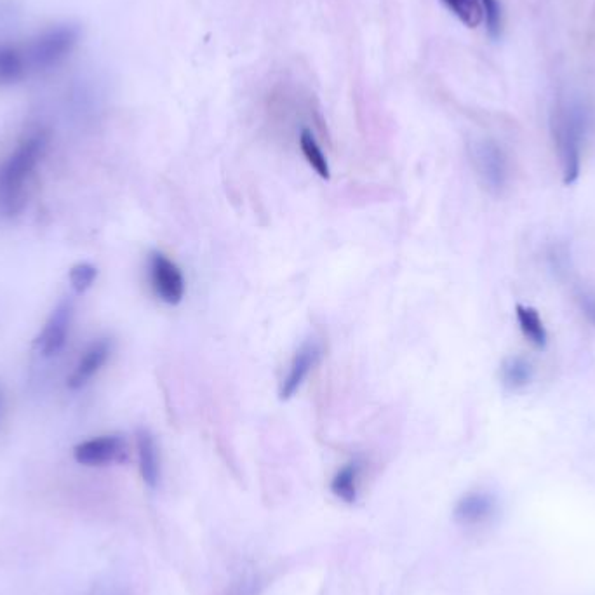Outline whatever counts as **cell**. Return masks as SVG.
Segmentation results:
<instances>
[{
    "label": "cell",
    "mask_w": 595,
    "mask_h": 595,
    "mask_svg": "<svg viewBox=\"0 0 595 595\" xmlns=\"http://www.w3.org/2000/svg\"><path fill=\"white\" fill-rule=\"evenodd\" d=\"M49 134L46 129L28 131L6 161L0 164V216L14 218L27 204V185L35 168L46 155Z\"/></svg>",
    "instance_id": "6da1fadb"
},
{
    "label": "cell",
    "mask_w": 595,
    "mask_h": 595,
    "mask_svg": "<svg viewBox=\"0 0 595 595\" xmlns=\"http://www.w3.org/2000/svg\"><path fill=\"white\" fill-rule=\"evenodd\" d=\"M564 185H573L582 171V152L589 114L580 101L559 100L550 119Z\"/></svg>",
    "instance_id": "7a4b0ae2"
},
{
    "label": "cell",
    "mask_w": 595,
    "mask_h": 595,
    "mask_svg": "<svg viewBox=\"0 0 595 595\" xmlns=\"http://www.w3.org/2000/svg\"><path fill=\"white\" fill-rule=\"evenodd\" d=\"M470 159L482 187L489 194H502L509 185V159L495 140H475L470 145Z\"/></svg>",
    "instance_id": "3957f363"
},
{
    "label": "cell",
    "mask_w": 595,
    "mask_h": 595,
    "mask_svg": "<svg viewBox=\"0 0 595 595\" xmlns=\"http://www.w3.org/2000/svg\"><path fill=\"white\" fill-rule=\"evenodd\" d=\"M148 279L155 296L168 305H178L185 296V277L180 267L159 251H152L148 256Z\"/></svg>",
    "instance_id": "277c9868"
},
{
    "label": "cell",
    "mask_w": 595,
    "mask_h": 595,
    "mask_svg": "<svg viewBox=\"0 0 595 595\" xmlns=\"http://www.w3.org/2000/svg\"><path fill=\"white\" fill-rule=\"evenodd\" d=\"M128 441L119 434L100 435L75 446V462L86 467H105L128 460Z\"/></svg>",
    "instance_id": "5b68a950"
},
{
    "label": "cell",
    "mask_w": 595,
    "mask_h": 595,
    "mask_svg": "<svg viewBox=\"0 0 595 595\" xmlns=\"http://www.w3.org/2000/svg\"><path fill=\"white\" fill-rule=\"evenodd\" d=\"M322 357H324V345L317 338H310L298 348L293 361L289 364L288 375L284 376L279 388L281 401H288L300 390L308 375L319 366Z\"/></svg>",
    "instance_id": "8992f818"
},
{
    "label": "cell",
    "mask_w": 595,
    "mask_h": 595,
    "mask_svg": "<svg viewBox=\"0 0 595 595\" xmlns=\"http://www.w3.org/2000/svg\"><path fill=\"white\" fill-rule=\"evenodd\" d=\"M74 310V301L70 298H63L54 307L42 328L41 335L37 336V340H35V348L39 350V354L44 357H53L60 352L61 348L65 347L70 326L74 321Z\"/></svg>",
    "instance_id": "52a82bcc"
},
{
    "label": "cell",
    "mask_w": 595,
    "mask_h": 595,
    "mask_svg": "<svg viewBox=\"0 0 595 595\" xmlns=\"http://www.w3.org/2000/svg\"><path fill=\"white\" fill-rule=\"evenodd\" d=\"M114 350V343L110 338H100V340L93 341L86 352L82 354L81 359L77 362L72 375L68 378V387L82 388L87 383L93 380L94 376L100 373L101 368L107 364L110 355Z\"/></svg>",
    "instance_id": "ba28073f"
},
{
    "label": "cell",
    "mask_w": 595,
    "mask_h": 595,
    "mask_svg": "<svg viewBox=\"0 0 595 595\" xmlns=\"http://www.w3.org/2000/svg\"><path fill=\"white\" fill-rule=\"evenodd\" d=\"M496 502L493 496L481 491L467 493L456 502L453 517L462 526H477L488 521L491 515L495 514Z\"/></svg>",
    "instance_id": "9c48e42d"
},
{
    "label": "cell",
    "mask_w": 595,
    "mask_h": 595,
    "mask_svg": "<svg viewBox=\"0 0 595 595\" xmlns=\"http://www.w3.org/2000/svg\"><path fill=\"white\" fill-rule=\"evenodd\" d=\"M136 448L143 481L150 488H157L161 482V453L154 435L147 428H140L136 432Z\"/></svg>",
    "instance_id": "30bf717a"
},
{
    "label": "cell",
    "mask_w": 595,
    "mask_h": 595,
    "mask_svg": "<svg viewBox=\"0 0 595 595\" xmlns=\"http://www.w3.org/2000/svg\"><path fill=\"white\" fill-rule=\"evenodd\" d=\"M535 380V366L521 355H510L500 366V382L510 392H517Z\"/></svg>",
    "instance_id": "8fae6325"
},
{
    "label": "cell",
    "mask_w": 595,
    "mask_h": 595,
    "mask_svg": "<svg viewBox=\"0 0 595 595\" xmlns=\"http://www.w3.org/2000/svg\"><path fill=\"white\" fill-rule=\"evenodd\" d=\"M515 315H517V322L521 328L522 335L526 336V340L538 348V350H545L547 343H549V333L545 329L542 317L538 314V310L533 307H526V305H517L515 307Z\"/></svg>",
    "instance_id": "7c38bea8"
},
{
    "label": "cell",
    "mask_w": 595,
    "mask_h": 595,
    "mask_svg": "<svg viewBox=\"0 0 595 595\" xmlns=\"http://www.w3.org/2000/svg\"><path fill=\"white\" fill-rule=\"evenodd\" d=\"M359 475H361V462H357V460L341 467L331 481L333 495L345 503H354L357 500Z\"/></svg>",
    "instance_id": "4fadbf2b"
},
{
    "label": "cell",
    "mask_w": 595,
    "mask_h": 595,
    "mask_svg": "<svg viewBox=\"0 0 595 595\" xmlns=\"http://www.w3.org/2000/svg\"><path fill=\"white\" fill-rule=\"evenodd\" d=\"M300 148L301 154L305 155L308 164L312 166L315 173L321 176L322 180H329L331 178V169H329V162L326 155L322 152L319 143L315 140L314 134L308 129H303L300 134Z\"/></svg>",
    "instance_id": "5bb4252c"
},
{
    "label": "cell",
    "mask_w": 595,
    "mask_h": 595,
    "mask_svg": "<svg viewBox=\"0 0 595 595\" xmlns=\"http://www.w3.org/2000/svg\"><path fill=\"white\" fill-rule=\"evenodd\" d=\"M442 4L455 14L468 28H477L484 20L481 0H442Z\"/></svg>",
    "instance_id": "9a60e30c"
},
{
    "label": "cell",
    "mask_w": 595,
    "mask_h": 595,
    "mask_svg": "<svg viewBox=\"0 0 595 595\" xmlns=\"http://www.w3.org/2000/svg\"><path fill=\"white\" fill-rule=\"evenodd\" d=\"M98 277V268L91 265V263H77L72 267V270L68 272V281L70 286L74 288L75 293H86L87 289L93 286L94 281Z\"/></svg>",
    "instance_id": "2e32d148"
},
{
    "label": "cell",
    "mask_w": 595,
    "mask_h": 595,
    "mask_svg": "<svg viewBox=\"0 0 595 595\" xmlns=\"http://www.w3.org/2000/svg\"><path fill=\"white\" fill-rule=\"evenodd\" d=\"M482 13L491 37L502 34V6L498 0H481Z\"/></svg>",
    "instance_id": "e0dca14e"
},
{
    "label": "cell",
    "mask_w": 595,
    "mask_h": 595,
    "mask_svg": "<svg viewBox=\"0 0 595 595\" xmlns=\"http://www.w3.org/2000/svg\"><path fill=\"white\" fill-rule=\"evenodd\" d=\"M580 303H582L583 312L589 317L590 322L595 326V296L583 293L580 296Z\"/></svg>",
    "instance_id": "ac0fdd59"
},
{
    "label": "cell",
    "mask_w": 595,
    "mask_h": 595,
    "mask_svg": "<svg viewBox=\"0 0 595 595\" xmlns=\"http://www.w3.org/2000/svg\"><path fill=\"white\" fill-rule=\"evenodd\" d=\"M2 413H4V394H2V388H0V418H2Z\"/></svg>",
    "instance_id": "d6986e66"
}]
</instances>
